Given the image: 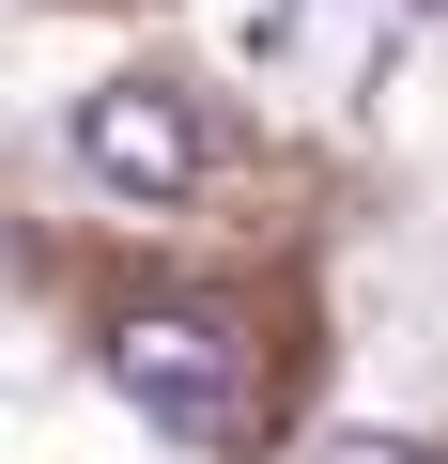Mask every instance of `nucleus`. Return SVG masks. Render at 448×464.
Returning <instances> with one entry per match:
<instances>
[{"instance_id": "f257e3e1", "label": "nucleus", "mask_w": 448, "mask_h": 464, "mask_svg": "<svg viewBox=\"0 0 448 464\" xmlns=\"http://www.w3.org/2000/svg\"><path fill=\"white\" fill-rule=\"evenodd\" d=\"M109 387L155 418V433H186V449H248L263 433V341L233 325V310H124L109 325Z\"/></svg>"}, {"instance_id": "f03ea898", "label": "nucleus", "mask_w": 448, "mask_h": 464, "mask_svg": "<svg viewBox=\"0 0 448 464\" xmlns=\"http://www.w3.org/2000/svg\"><path fill=\"white\" fill-rule=\"evenodd\" d=\"M62 155H78L109 201H186V186H201V124H186L155 78H109V93H78V109H62Z\"/></svg>"}, {"instance_id": "7ed1b4c3", "label": "nucleus", "mask_w": 448, "mask_h": 464, "mask_svg": "<svg viewBox=\"0 0 448 464\" xmlns=\"http://www.w3.org/2000/svg\"><path fill=\"white\" fill-rule=\"evenodd\" d=\"M340 16H356V0H263V16L233 32V63H248V78H279V63H310V47L340 32Z\"/></svg>"}, {"instance_id": "20e7f679", "label": "nucleus", "mask_w": 448, "mask_h": 464, "mask_svg": "<svg viewBox=\"0 0 448 464\" xmlns=\"http://www.w3.org/2000/svg\"><path fill=\"white\" fill-rule=\"evenodd\" d=\"M325 464H433V449H417V433H340Z\"/></svg>"}, {"instance_id": "39448f33", "label": "nucleus", "mask_w": 448, "mask_h": 464, "mask_svg": "<svg viewBox=\"0 0 448 464\" xmlns=\"http://www.w3.org/2000/svg\"><path fill=\"white\" fill-rule=\"evenodd\" d=\"M402 16H448V0H402Z\"/></svg>"}]
</instances>
